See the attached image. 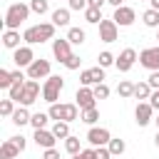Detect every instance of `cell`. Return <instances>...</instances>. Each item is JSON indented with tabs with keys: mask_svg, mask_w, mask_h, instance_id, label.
<instances>
[{
	"mask_svg": "<svg viewBox=\"0 0 159 159\" xmlns=\"http://www.w3.org/2000/svg\"><path fill=\"white\" fill-rule=\"evenodd\" d=\"M52 37H55V25L52 22H40V25H32L22 32V40L27 45H37V42L52 40Z\"/></svg>",
	"mask_w": 159,
	"mask_h": 159,
	"instance_id": "cell-1",
	"label": "cell"
},
{
	"mask_svg": "<svg viewBox=\"0 0 159 159\" xmlns=\"http://www.w3.org/2000/svg\"><path fill=\"white\" fill-rule=\"evenodd\" d=\"M27 15H30V5H25V2H12V5L7 7V12H5V30H17L20 22L27 20Z\"/></svg>",
	"mask_w": 159,
	"mask_h": 159,
	"instance_id": "cell-2",
	"label": "cell"
},
{
	"mask_svg": "<svg viewBox=\"0 0 159 159\" xmlns=\"http://www.w3.org/2000/svg\"><path fill=\"white\" fill-rule=\"evenodd\" d=\"M62 87H65V80H62L60 75H50V77L45 80V87H42V99L50 102V104H55V102L60 99Z\"/></svg>",
	"mask_w": 159,
	"mask_h": 159,
	"instance_id": "cell-3",
	"label": "cell"
},
{
	"mask_svg": "<svg viewBox=\"0 0 159 159\" xmlns=\"http://www.w3.org/2000/svg\"><path fill=\"white\" fill-rule=\"evenodd\" d=\"M139 65L147 67V70H152V72H157V70H159V45L142 50V52H139Z\"/></svg>",
	"mask_w": 159,
	"mask_h": 159,
	"instance_id": "cell-4",
	"label": "cell"
},
{
	"mask_svg": "<svg viewBox=\"0 0 159 159\" xmlns=\"http://www.w3.org/2000/svg\"><path fill=\"white\" fill-rule=\"evenodd\" d=\"M94 102H97V97H94V92L89 89V87H80L77 89V94H75V104L84 112V109H94Z\"/></svg>",
	"mask_w": 159,
	"mask_h": 159,
	"instance_id": "cell-5",
	"label": "cell"
},
{
	"mask_svg": "<svg viewBox=\"0 0 159 159\" xmlns=\"http://www.w3.org/2000/svg\"><path fill=\"white\" fill-rule=\"evenodd\" d=\"M109 139H112V134H109V129H104V127H92V129L87 132V142H89L92 147H107Z\"/></svg>",
	"mask_w": 159,
	"mask_h": 159,
	"instance_id": "cell-6",
	"label": "cell"
},
{
	"mask_svg": "<svg viewBox=\"0 0 159 159\" xmlns=\"http://www.w3.org/2000/svg\"><path fill=\"white\" fill-rule=\"evenodd\" d=\"M70 45H72V42H70L67 37H65V40H52V55H55V60H57V62H62V65H65V62L72 57Z\"/></svg>",
	"mask_w": 159,
	"mask_h": 159,
	"instance_id": "cell-7",
	"label": "cell"
},
{
	"mask_svg": "<svg viewBox=\"0 0 159 159\" xmlns=\"http://www.w3.org/2000/svg\"><path fill=\"white\" fill-rule=\"evenodd\" d=\"M112 20H114L119 27H129V25L137 20V15H134V10H132V7L122 5V7H114V15H112Z\"/></svg>",
	"mask_w": 159,
	"mask_h": 159,
	"instance_id": "cell-8",
	"label": "cell"
},
{
	"mask_svg": "<svg viewBox=\"0 0 159 159\" xmlns=\"http://www.w3.org/2000/svg\"><path fill=\"white\" fill-rule=\"evenodd\" d=\"M12 62H15L17 67H30V65L35 62V52H32V47H30V45L17 47V50L12 52Z\"/></svg>",
	"mask_w": 159,
	"mask_h": 159,
	"instance_id": "cell-9",
	"label": "cell"
},
{
	"mask_svg": "<svg viewBox=\"0 0 159 159\" xmlns=\"http://www.w3.org/2000/svg\"><path fill=\"white\" fill-rule=\"evenodd\" d=\"M102 80H104V67H92V70H84L82 75H80V82H82V87H89V84H102Z\"/></svg>",
	"mask_w": 159,
	"mask_h": 159,
	"instance_id": "cell-10",
	"label": "cell"
},
{
	"mask_svg": "<svg viewBox=\"0 0 159 159\" xmlns=\"http://www.w3.org/2000/svg\"><path fill=\"white\" fill-rule=\"evenodd\" d=\"M27 77L30 80H42V77H50V62L47 60H35L30 67H27Z\"/></svg>",
	"mask_w": 159,
	"mask_h": 159,
	"instance_id": "cell-11",
	"label": "cell"
},
{
	"mask_svg": "<svg viewBox=\"0 0 159 159\" xmlns=\"http://www.w3.org/2000/svg\"><path fill=\"white\" fill-rule=\"evenodd\" d=\"M37 94H40L37 80H27V82H25V89H22V97H20V104H22V107H30V104L37 99Z\"/></svg>",
	"mask_w": 159,
	"mask_h": 159,
	"instance_id": "cell-12",
	"label": "cell"
},
{
	"mask_svg": "<svg viewBox=\"0 0 159 159\" xmlns=\"http://www.w3.org/2000/svg\"><path fill=\"white\" fill-rule=\"evenodd\" d=\"M134 62H137V52H134L132 47H127V50H122V52H119V57H117V62H114V65H117V70H119V72H129Z\"/></svg>",
	"mask_w": 159,
	"mask_h": 159,
	"instance_id": "cell-13",
	"label": "cell"
},
{
	"mask_svg": "<svg viewBox=\"0 0 159 159\" xmlns=\"http://www.w3.org/2000/svg\"><path fill=\"white\" fill-rule=\"evenodd\" d=\"M117 22L114 20H102L99 22V40L102 42H114L117 40Z\"/></svg>",
	"mask_w": 159,
	"mask_h": 159,
	"instance_id": "cell-14",
	"label": "cell"
},
{
	"mask_svg": "<svg viewBox=\"0 0 159 159\" xmlns=\"http://www.w3.org/2000/svg\"><path fill=\"white\" fill-rule=\"evenodd\" d=\"M152 112H154V107H152L149 102H139V104H137V109H134L137 124H139V127H147V124L152 122Z\"/></svg>",
	"mask_w": 159,
	"mask_h": 159,
	"instance_id": "cell-15",
	"label": "cell"
},
{
	"mask_svg": "<svg viewBox=\"0 0 159 159\" xmlns=\"http://www.w3.org/2000/svg\"><path fill=\"white\" fill-rule=\"evenodd\" d=\"M35 144L37 147H42V149H52L55 147V142H57V137L52 134V132H47V129H35Z\"/></svg>",
	"mask_w": 159,
	"mask_h": 159,
	"instance_id": "cell-16",
	"label": "cell"
},
{
	"mask_svg": "<svg viewBox=\"0 0 159 159\" xmlns=\"http://www.w3.org/2000/svg\"><path fill=\"white\" fill-rule=\"evenodd\" d=\"M2 45L7 50H17L20 47V32L17 30H5L2 32Z\"/></svg>",
	"mask_w": 159,
	"mask_h": 159,
	"instance_id": "cell-17",
	"label": "cell"
},
{
	"mask_svg": "<svg viewBox=\"0 0 159 159\" xmlns=\"http://www.w3.org/2000/svg\"><path fill=\"white\" fill-rule=\"evenodd\" d=\"M77 119V104H60V122H75Z\"/></svg>",
	"mask_w": 159,
	"mask_h": 159,
	"instance_id": "cell-18",
	"label": "cell"
},
{
	"mask_svg": "<svg viewBox=\"0 0 159 159\" xmlns=\"http://www.w3.org/2000/svg\"><path fill=\"white\" fill-rule=\"evenodd\" d=\"M52 25H55V27H65V25H70V10L57 7V10L52 12Z\"/></svg>",
	"mask_w": 159,
	"mask_h": 159,
	"instance_id": "cell-19",
	"label": "cell"
},
{
	"mask_svg": "<svg viewBox=\"0 0 159 159\" xmlns=\"http://www.w3.org/2000/svg\"><path fill=\"white\" fill-rule=\"evenodd\" d=\"M20 154V149L7 139V142H2V147H0V159H15Z\"/></svg>",
	"mask_w": 159,
	"mask_h": 159,
	"instance_id": "cell-20",
	"label": "cell"
},
{
	"mask_svg": "<svg viewBox=\"0 0 159 159\" xmlns=\"http://www.w3.org/2000/svg\"><path fill=\"white\" fill-rule=\"evenodd\" d=\"M134 87H137V84H132L129 80H122V82L117 84V94L124 97V99H129V97H134Z\"/></svg>",
	"mask_w": 159,
	"mask_h": 159,
	"instance_id": "cell-21",
	"label": "cell"
},
{
	"mask_svg": "<svg viewBox=\"0 0 159 159\" xmlns=\"http://www.w3.org/2000/svg\"><path fill=\"white\" fill-rule=\"evenodd\" d=\"M30 117H32V114L27 112V107H22V104H20V107L15 109V114H12V122H15L17 127H22V124H27V122H30Z\"/></svg>",
	"mask_w": 159,
	"mask_h": 159,
	"instance_id": "cell-22",
	"label": "cell"
},
{
	"mask_svg": "<svg viewBox=\"0 0 159 159\" xmlns=\"http://www.w3.org/2000/svg\"><path fill=\"white\" fill-rule=\"evenodd\" d=\"M67 40H70L72 45H82V42H84V30H82V27H70V30H67Z\"/></svg>",
	"mask_w": 159,
	"mask_h": 159,
	"instance_id": "cell-23",
	"label": "cell"
},
{
	"mask_svg": "<svg viewBox=\"0 0 159 159\" xmlns=\"http://www.w3.org/2000/svg\"><path fill=\"white\" fill-rule=\"evenodd\" d=\"M142 20H144V25L147 27H159V10H147L144 15H142Z\"/></svg>",
	"mask_w": 159,
	"mask_h": 159,
	"instance_id": "cell-24",
	"label": "cell"
},
{
	"mask_svg": "<svg viewBox=\"0 0 159 159\" xmlns=\"http://www.w3.org/2000/svg\"><path fill=\"white\" fill-rule=\"evenodd\" d=\"M134 97H137V99H149V97H152V87H149V82H139V84L134 87Z\"/></svg>",
	"mask_w": 159,
	"mask_h": 159,
	"instance_id": "cell-25",
	"label": "cell"
},
{
	"mask_svg": "<svg viewBox=\"0 0 159 159\" xmlns=\"http://www.w3.org/2000/svg\"><path fill=\"white\" fill-rule=\"evenodd\" d=\"M47 119H50V114H45V112H35V114L30 117V124H32L35 129H45Z\"/></svg>",
	"mask_w": 159,
	"mask_h": 159,
	"instance_id": "cell-26",
	"label": "cell"
},
{
	"mask_svg": "<svg viewBox=\"0 0 159 159\" xmlns=\"http://www.w3.org/2000/svg\"><path fill=\"white\" fill-rule=\"evenodd\" d=\"M52 134H55L57 139H67V137H70V124H67V122H55Z\"/></svg>",
	"mask_w": 159,
	"mask_h": 159,
	"instance_id": "cell-27",
	"label": "cell"
},
{
	"mask_svg": "<svg viewBox=\"0 0 159 159\" xmlns=\"http://www.w3.org/2000/svg\"><path fill=\"white\" fill-rule=\"evenodd\" d=\"M84 20L92 22V25L102 22V10H99V7H87V10H84Z\"/></svg>",
	"mask_w": 159,
	"mask_h": 159,
	"instance_id": "cell-28",
	"label": "cell"
},
{
	"mask_svg": "<svg viewBox=\"0 0 159 159\" xmlns=\"http://www.w3.org/2000/svg\"><path fill=\"white\" fill-rule=\"evenodd\" d=\"M65 149H67L72 157H75V154H80V152H82V149H80V137H72V134H70V137L65 139Z\"/></svg>",
	"mask_w": 159,
	"mask_h": 159,
	"instance_id": "cell-29",
	"label": "cell"
},
{
	"mask_svg": "<svg viewBox=\"0 0 159 159\" xmlns=\"http://www.w3.org/2000/svg\"><path fill=\"white\" fill-rule=\"evenodd\" d=\"M107 149L112 152V157H119V154H124V149H127V144H124L122 139H109V144H107Z\"/></svg>",
	"mask_w": 159,
	"mask_h": 159,
	"instance_id": "cell-30",
	"label": "cell"
},
{
	"mask_svg": "<svg viewBox=\"0 0 159 159\" xmlns=\"http://www.w3.org/2000/svg\"><path fill=\"white\" fill-rule=\"evenodd\" d=\"M12 82H15V80H12V72L0 70V87H2V89H10V87H12Z\"/></svg>",
	"mask_w": 159,
	"mask_h": 159,
	"instance_id": "cell-31",
	"label": "cell"
},
{
	"mask_svg": "<svg viewBox=\"0 0 159 159\" xmlns=\"http://www.w3.org/2000/svg\"><path fill=\"white\" fill-rule=\"evenodd\" d=\"M0 114H2V117H12V114H15V107H12V99H10V97L0 102Z\"/></svg>",
	"mask_w": 159,
	"mask_h": 159,
	"instance_id": "cell-32",
	"label": "cell"
},
{
	"mask_svg": "<svg viewBox=\"0 0 159 159\" xmlns=\"http://www.w3.org/2000/svg\"><path fill=\"white\" fill-rule=\"evenodd\" d=\"M97 119H99L97 107H94V109H84V112H82V122H84V124H94Z\"/></svg>",
	"mask_w": 159,
	"mask_h": 159,
	"instance_id": "cell-33",
	"label": "cell"
},
{
	"mask_svg": "<svg viewBox=\"0 0 159 159\" xmlns=\"http://www.w3.org/2000/svg\"><path fill=\"white\" fill-rule=\"evenodd\" d=\"M47 7H50V5H47V0H32V2H30V10H32V12H37V15H45V12H47Z\"/></svg>",
	"mask_w": 159,
	"mask_h": 159,
	"instance_id": "cell-34",
	"label": "cell"
},
{
	"mask_svg": "<svg viewBox=\"0 0 159 159\" xmlns=\"http://www.w3.org/2000/svg\"><path fill=\"white\" fill-rule=\"evenodd\" d=\"M92 92H94V97H97V99H107V97H109V87H107L104 82H102V84H94V89H92Z\"/></svg>",
	"mask_w": 159,
	"mask_h": 159,
	"instance_id": "cell-35",
	"label": "cell"
},
{
	"mask_svg": "<svg viewBox=\"0 0 159 159\" xmlns=\"http://www.w3.org/2000/svg\"><path fill=\"white\" fill-rule=\"evenodd\" d=\"M97 60H99V67H109V65H114V62H117V60L112 57V52H99V57H97Z\"/></svg>",
	"mask_w": 159,
	"mask_h": 159,
	"instance_id": "cell-36",
	"label": "cell"
},
{
	"mask_svg": "<svg viewBox=\"0 0 159 159\" xmlns=\"http://www.w3.org/2000/svg\"><path fill=\"white\" fill-rule=\"evenodd\" d=\"M67 5H70V10H87L89 7L87 0H67Z\"/></svg>",
	"mask_w": 159,
	"mask_h": 159,
	"instance_id": "cell-37",
	"label": "cell"
},
{
	"mask_svg": "<svg viewBox=\"0 0 159 159\" xmlns=\"http://www.w3.org/2000/svg\"><path fill=\"white\" fill-rule=\"evenodd\" d=\"M80 62H82V60H80L77 55H72V57L65 62V67H67V70H77V67H80Z\"/></svg>",
	"mask_w": 159,
	"mask_h": 159,
	"instance_id": "cell-38",
	"label": "cell"
},
{
	"mask_svg": "<svg viewBox=\"0 0 159 159\" xmlns=\"http://www.w3.org/2000/svg\"><path fill=\"white\" fill-rule=\"evenodd\" d=\"M10 142H12V144H15V147H17L20 152H22V149L27 147V142H25V137H22V134H20V137H10Z\"/></svg>",
	"mask_w": 159,
	"mask_h": 159,
	"instance_id": "cell-39",
	"label": "cell"
},
{
	"mask_svg": "<svg viewBox=\"0 0 159 159\" xmlns=\"http://www.w3.org/2000/svg\"><path fill=\"white\" fill-rule=\"evenodd\" d=\"M147 82H149V87H152V89H159V70H157V72H152Z\"/></svg>",
	"mask_w": 159,
	"mask_h": 159,
	"instance_id": "cell-40",
	"label": "cell"
},
{
	"mask_svg": "<svg viewBox=\"0 0 159 159\" xmlns=\"http://www.w3.org/2000/svg\"><path fill=\"white\" fill-rule=\"evenodd\" d=\"M97 159H112V152L107 147H97Z\"/></svg>",
	"mask_w": 159,
	"mask_h": 159,
	"instance_id": "cell-41",
	"label": "cell"
},
{
	"mask_svg": "<svg viewBox=\"0 0 159 159\" xmlns=\"http://www.w3.org/2000/svg\"><path fill=\"white\" fill-rule=\"evenodd\" d=\"M80 159H97V149H82Z\"/></svg>",
	"mask_w": 159,
	"mask_h": 159,
	"instance_id": "cell-42",
	"label": "cell"
},
{
	"mask_svg": "<svg viewBox=\"0 0 159 159\" xmlns=\"http://www.w3.org/2000/svg\"><path fill=\"white\" fill-rule=\"evenodd\" d=\"M42 159H60V152L52 147V149H45V154H42Z\"/></svg>",
	"mask_w": 159,
	"mask_h": 159,
	"instance_id": "cell-43",
	"label": "cell"
},
{
	"mask_svg": "<svg viewBox=\"0 0 159 159\" xmlns=\"http://www.w3.org/2000/svg\"><path fill=\"white\" fill-rule=\"evenodd\" d=\"M149 104H152L154 109H159V89H154V92H152V97H149Z\"/></svg>",
	"mask_w": 159,
	"mask_h": 159,
	"instance_id": "cell-44",
	"label": "cell"
},
{
	"mask_svg": "<svg viewBox=\"0 0 159 159\" xmlns=\"http://www.w3.org/2000/svg\"><path fill=\"white\" fill-rule=\"evenodd\" d=\"M104 2H107V0H87V5H89V7H99V10H102V5H104Z\"/></svg>",
	"mask_w": 159,
	"mask_h": 159,
	"instance_id": "cell-45",
	"label": "cell"
},
{
	"mask_svg": "<svg viewBox=\"0 0 159 159\" xmlns=\"http://www.w3.org/2000/svg\"><path fill=\"white\" fill-rule=\"evenodd\" d=\"M12 80H25V75L20 70H12Z\"/></svg>",
	"mask_w": 159,
	"mask_h": 159,
	"instance_id": "cell-46",
	"label": "cell"
},
{
	"mask_svg": "<svg viewBox=\"0 0 159 159\" xmlns=\"http://www.w3.org/2000/svg\"><path fill=\"white\" fill-rule=\"evenodd\" d=\"M109 5H114V7H122V0H107Z\"/></svg>",
	"mask_w": 159,
	"mask_h": 159,
	"instance_id": "cell-47",
	"label": "cell"
},
{
	"mask_svg": "<svg viewBox=\"0 0 159 159\" xmlns=\"http://www.w3.org/2000/svg\"><path fill=\"white\" fill-rule=\"evenodd\" d=\"M152 2V10H159V0H149Z\"/></svg>",
	"mask_w": 159,
	"mask_h": 159,
	"instance_id": "cell-48",
	"label": "cell"
},
{
	"mask_svg": "<svg viewBox=\"0 0 159 159\" xmlns=\"http://www.w3.org/2000/svg\"><path fill=\"white\" fill-rule=\"evenodd\" d=\"M154 144H157V147H159V132H157V137H154Z\"/></svg>",
	"mask_w": 159,
	"mask_h": 159,
	"instance_id": "cell-49",
	"label": "cell"
},
{
	"mask_svg": "<svg viewBox=\"0 0 159 159\" xmlns=\"http://www.w3.org/2000/svg\"><path fill=\"white\" fill-rule=\"evenodd\" d=\"M72 159H80V154H75V157H72Z\"/></svg>",
	"mask_w": 159,
	"mask_h": 159,
	"instance_id": "cell-50",
	"label": "cell"
},
{
	"mask_svg": "<svg viewBox=\"0 0 159 159\" xmlns=\"http://www.w3.org/2000/svg\"><path fill=\"white\" fill-rule=\"evenodd\" d=\"M154 122H157V127H159V117H157V119H154Z\"/></svg>",
	"mask_w": 159,
	"mask_h": 159,
	"instance_id": "cell-51",
	"label": "cell"
},
{
	"mask_svg": "<svg viewBox=\"0 0 159 159\" xmlns=\"http://www.w3.org/2000/svg\"><path fill=\"white\" fill-rule=\"evenodd\" d=\"M157 40H159V32H157Z\"/></svg>",
	"mask_w": 159,
	"mask_h": 159,
	"instance_id": "cell-52",
	"label": "cell"
}]
</instances>
